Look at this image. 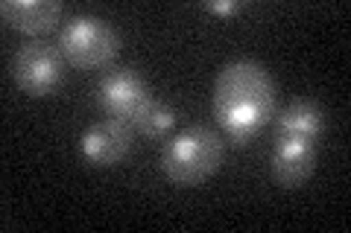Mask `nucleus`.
Returning <instances> with one entry per match:
<instances>
[{
  "label": "nucleus",
  "mask_w": 351,
  "mask_h": 233,
  "mask_svg": "<svg viewBox=\"0 0 351 233\" xmlns=\"http://www.w3.org/2000/svg\"><path fill=\"white\" fill-rule=\"evenodd\" d=\"M276 117V82L252 59H234L219 68L214 82V120L223 137L252 143Z\"/></svg>",
  "instance_id": "obj_1"
},
{
  "label": "nucleus",
  "mask_w": 351,
  "mask_h": 233,
  "mask_svg": "<svg viewBox=\"0 0 351 233\" xmlns=\"http://www.w3.org/2000/svg\"><path fill=\"white\" fill-rule=\"evenodd\" d=\"M223 135L208 126H188L167 137L161 169L176 187H199L223 163Z\"/></svg>",
  "instance_id": "obj_2"
},
{
  "label": "nucleus",
  "mask_w": 351,
  "mask_h": 233,
  "mask_svg": "<svg viewBox=\"0 0 351 233\" xmlns=\"http://www.w3.org/2000/svg\"><path fill=\"white\" fill-rule=\"evenodd\" d=\"M56 47L64 61L80 70L108 68L120 53V36L108 20L97 15H73L59 27Z\"/></svg>",
  "instance_id": "obj_3"
},
{
  "label": "nucleus",
  "mask_w": 351,
  "mask_h": 233,
  "mask_svg": "<svg viewBox=\"0 0 351 233\" xmlns=\"http://www.w3.org/2000/svg\"><path fill=\"white\" fill-rule=\"evenodd\" d=\"M64 61L62 50L44 38L24 41L12 55V79L29 96H50L64 82Z\"/></svg>",
  "instance_id": "obj_4"
},
{
  "label": "nucleus",
  "mask_w": 351,
  "mask_h": 233,
  "mask_svg": "<svg viewBox=\"0 0 351 233\" xmlns=\"http://www.w3.org/2000/svg\"><path fill=\"white\" fill-rule=\"evenodd\" d=\"M149 85L135 68H114L108 70L97 85V105L106 111V117L123 120L132 126L138 111L149 102Z\"/></svg>",
  "instance_id": "obj_5"
},
{
  "label": "nucleus",
  "mask_w": 351,
  "mask_h": 233,
  "mask_svg": "<svg viewBox=\"0 0 351 233\" xmlns=\"http://www.w3.org/2000/svg\"><path fill=\"white\" fill-rule=\"evenodd\" d=\"M135 135L138 131L123 120H97L80 135V154L91 166H117L123 158H129L132 146H135Z\"/></svg>",
  "instance_id": "obj_6"
},
{
  "label": "nucleus",
  "mask_w": 351,
  "mask_h": 233,
  "mask_svg": "<svg viewBox=\"0 0 351 233\" xmlns=\"http://www.w3.org/2000/svg\"><path fill=\"white\" fill-rule=\"evenodd\" d=\"M316 154H319V143L316 140L272 137L269 178L276 181L281 190H295V187H302L313 175Z\"/></svg>",
  "instance_id": "obj_7"
},
{
  "label": "nucleus",
  "mask_w": 351,
  "mask_h": 233,
  "mask_svg": "<svg viewBox=\"0 0 351 233\" xmlns=\"http://www.w3.org/2000/svg\"><path fill=\"white\" fill-rule=\"evenodd\" d=\"M64 6L59 0H3L0 18L15 32H24L29 38H41L62 24Z\"/></svg>",
  "instance_id": "obj_8"
},
{
  "label": "nucleus",
  "mask_w": 351,
  "mask_h": 233,
  "mask_svg": "<svg viewBox=\"0 0 351 233\" xmlns=\"http://www.w3.org/2000/svg\"><path fill=\"white\" fill-rule=\"evenodd\" d=\"M325 131V108L316 99H293L272 117V137H299L319 143Z\"/></svg>",
  "instance_id": "obj_9"
},
{
  "label": "nucleus",
  "mask_w": 351,
  "mask_h": 233,
  "mask_svg": "<svg viewBox=\"0 0 351 233\" xmlns=\"http://www.w3.org/2000/svg\"><path fill=\"white\" fill-rule=\"evenodd\" d=\"M176 120H179V111H176L173 105H167L164 99H156L152 96L149 102L138 111V117L132 120V128L138 131V135L144 137H170L173 128H176Z\"/></svg>",
  "instance_id": "obj_10"
},
{
  "label": "nucleus",
  "mask_w": 351,
  "mask_h": 233,
  "mask_svg": "<svg viewBox=\"0 0 351 233\" xmlns=\"http://www.w3.org/2000/svg\"><path fill=\"white\" fill-rule=\"evenodd\" d=\"M240 9H243V3H237V0H211V3H208V12L223 15V18L237 15Z\"/></svg>",
  "instance_id": "obj_11"
}]
</instances>
